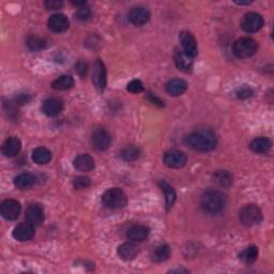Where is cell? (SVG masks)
<instances>
[{
	"label": "cell",
	"mask_w": 274,
	"mask_h": 274,
	"mask_svg": "<svg viewBox=\"0 0 274 274\" xmlns=\"http://www.w3.org/2000/svg\"><path fill=\"white\" fill-rule=\"evenodd\" d=\"M264 25L263 18L256 12L246 13L241 22V28L247 33H255L259 31Z\"/></svg>",
	"instance_id": "8992f818"
},
{
	"label": "cell",
	"mask_w": 274,
	"mask_h": 274,
	"mask_svg": "<svg viewBox=\"0 0 274 274\" xmlns=\"http://www.w3.org/2000/svg\"><path fill=\"white\" fill-rule=\"evenodd\" d=\"M163 162L169 168H181L187 164V155L177 149H171L165 152Z\"/></svg>",
	"instance_id": "ba28073f"
},
{
	"label": "cell",
	"mask_w": 274,
	"mask_h": 274,
	"mask_svg": "<svg viewBox=\"0 0 274 274\" xmlns=\"http://www.w3.org/2000/svg\"><path fill=\"white\" fill-rule=\"evenodd\" d=\"M22 149V143L21 140L15 137V136H11L8 139L5 140V143L3 145L2 151L4 153L5 156L7 157H13L16 154H19Z\"/></svg>",
	"instance_id": "ac0fdd59"
},
{
	"label": "cell",
	"mask_w": 274,
	"mask_h": 274,
	"mask_svg": "<svg viewBox=\"0 0 274 274\" xmlns=\"http://www.w3.org/2000/svg\"><path fill=\"white\" fill-rule=\"evenodd\" d=\"M73 166L78 171H91L95 168V160L91 155L82 153L75 157V160L73 162Z\"/></svg>",
	"instance_id": "ffe728a7"
},
{
	"label": "cell",
	"mask_w": 274,
	"mask_h": 274,
	"mask_svg": "<svg viewBox=\"0 0 274 274\" xmlns=\"http://www.w3.org/2000/svg\"><path fill=\"white\" fill-rule=\"evenodd\" d=\"M170 272H172V273H173V272H186V273H187L188 271H187V270H182V269H180V270L178 269V270H172V271H170Z\"/></svg>",
	"instance_id": "60d3db41"
},
{
	"label": "cell",
	"mask_w": 274,
	"mask_h": 274,
	"mask_svg": "<svg viewBox=\"0 0 274 274\" xmlns=\"http://www.w3.org/2000/svg\"><path fill=\"white\" fill-rule=\"evenodd\" d=\"M186 142L194 150L207 152L213 150L217 146V137L210 130H199L189 134L186 138Z\"/></svg>",
	"instance_id": "6da1fadb"
},
{
	"label": "cell",
	"mask_w": 274,
	"mask_h": 274,
	"mask_svg": "<svg viewBox=\"0 0 274 274\" xmlns=\"http://www.w3.org/2000/svg\"><path fill=\"white\" fill-rule=\"evenodd\" d=\"M235 4L240 5V6H242V5H250V4H251V2H245V3H242V2H235Z\"/></svg>",
	"instance_id": "ab89813d"
},
{
	"label": "cell",
	"mask_w": 274,
	"mask_h": 274,
	"mask_svg": "<svg viewBox=\"0 0 274 274\" xmlns=\"http://www.w3.org/2000/svg\"><path fill=\"white\" fill-rule=\"evenodd\" d=\"M140 155V151L139 149L135 146H127L126 148H123L121 152H120V156L122 157V160L127 161V162H134L136 161Z\"/></svg>",
	"instance_id": "4dcf8cb0"
},
{
	"label": "cell",
	"mask_w": 274,
	"mask_h": 274,
	"mask_svg": "<svg viewBox=\"0 0 274 274\" xmlns=\"http://www.w3.org/2000/svg\"><path fill=\"white\" fill-rule=\"evenodd\" d=\"M117 253L121 259L129 261V260H133V259L136 258L138 253H139V248L135 243L127 242V243L121 244L118 247Z\"/></svg>",
	"instance_id": "44dd1931"
},
{
	"label": "cell",
	"mask_w": 274,
	"mask_h": 274,
	"mask_svg": "<svg viewBox=\"0 0 274 274\" xmlns=\"http://www.w3.org/2000/svg\"><path fill=\"white\" fill-rule=\"evenodd\" d=\"M170 256V248L167 244L157 246L152 254V261L159 263L166 261Z\"/></svg>",
	"instance_id": "f1b7e54d"
},
{
	"label": "cell",
	"mask_w": 274,
	"mask_h": 274,
	"mask_svg": "<svg viewBox=\"0 0 274 274\" xmlns=\"http://www.w3.org/2000/svg\"><path fill=\"white\" fill-rule=\"evenodd\" d=\"M258 48V44L255 40L251 38H241L238 39L232 46V51L234 54L241 59H245V58H250L254 56Z\"/></svg>",
	"instance_id": "5b68a950"
},
{
	"label": "cell",
	"mask_w": 274,
	"mask_h": 274,
	"mask_svg": "<svg viewBox=\"0 0 274 274\" xmlns=\"http://www.w3.org/2000/svg\"><path fill=\"white\" fill-rule=\"evenodd\" d=\"M75 71H76V73L78 74L79 76L84 77L86 75V74H87V71H88L87 63L84 62V61L76 62V64H75Z\"/></svg>",
	"instance_id": "8d00e7d4"
},
{
	"label": "cell",
	"mask_w": 274,
	"mask_h": 274,
	"mask_svg": "<svg viewBox=\"0 0 274 274\" xmlns=\"http://www.w3.org/2000/svg\"><path fill=\"white\" fill-rule=\"evenodd\" d=\"M214 181L223 188H229L232 185V175L227 170H219L214 173Z\"/></svg>",
	"instance_id": "f546056e"
},
{
	"label": "cell",
	"mask_w": 274,
	"mask_h": 274,
	"mask_svg": "<svg viewBox=\"0 0 274 274\" xmlns=\"http://www.w3.org/2000/svg\"><path fill=\"white\" fill-rule=\"evenodd\" d=\"M253 96V90L250 88V87H241L238 91H237V97L239 99H242V100H245V99H248L251 98Z\"/></svg>",
	"instance_id": "d590c367"
},
{
	"label": "cell",
	"mask_w": 274,
	"mask_h": 274,
	"mask_svg": "<svg viewBox=\"0 0 274 274\" xmlns=\"http://www.w3.org/2000/svg\"><path fill=\"white\" fill-rule=\"evenodd\" d=\"M128 18L134 26H143L150 21L151 14L144 7H134L130 10Z\"/></svg>",
	"instance_id": "8fae6325"
},
{
	"label": "cell",
	"mask_w": 274,
	"mask_h": 274,
	"mask_svg": "<svg viewBox=\"0 0 274 274\" xmlns=\"http://www.w3.org/2000/svg\"><path fill=\"white\" fill-rule=\"evenodd\" d=\"M32 160L39 165L47 164L52 160V152L45 147L36 148L32 152Z\"/></svg>",
	"instance_id": "d4e9b609"
},
{
	"label": "cell",
	"mask_w": 274,
	"mask_h": 274,
	"mask_svg": "<svg viewBox=\"0 0 274 274\" xmlns=\"http://www.w3.org/2000/svg\"><path fill=\"white\" fill-rule=\"evenodd\" d=\"M27 46L31 51H41L46 46V41L38 36H29L27 39Z\"/></svg>",
	"instance_id": "1f68e13d"
},
{
	"label": "cell",
	"mask_w": 274,
	"mask_h": 274,
	"mask_svg": "<svg viewBox=\"0 0 274 274\" xmlns=\"http://www.w3.org/2000/svg\"><path fill=\"white\" fill-rule=\"evenodd\" d=\"M27 222L32 224L33 226H40L44 221V211L42 206L39 204L30 205L26 211Z\"/></svg>",
	"instance_id": "9a60e30c"
},
{
	"label": "cell",
	"mask_w": 274,
	"mask_h": 274,
	"mask_svg": "<svg viewBox=\"0 0 274 274\" xmlns=\"http://www.w3.org/2000/svg\"><path fill=\"white\" fill-rule=\"evenodd\" d=\"M35 226L28 223H22L20 225L16 226L13 230V238L18 241L25 242L29 241L33 237H35Z\"/></svg>",
	"instance_id": "5bb4252c"
},
{
	"label": "cell",
	"mask_w": 274,
	"mask_h": 274,
	"mask_svg": "<svg viewBox=\"0 0 274 274\" xmlns=\"http://www.w3.org/2000/svg\"><path fill=\"white\" fill-rule=\"evenodd\" d=\"M159 185H160L162 191L164 192V195H165L166 208H167V210H169L171 208V207L173 206V204H175V202H176V193H175V191H173V189L167 184V182H165V181H160Z\"/></svg>",
	"instance_id": "4316f807"
},
{
	"label": "cell",
	"mask_w": 274,
	"mask_h": 274,
	"mask_svg": "<svg viewBox=\"0 0 274 274\" xmlns=\"http://www.w3.org/2000/svg\"><path fill=\"white\" fill-rule=\"evenodd\" d=\"M227 199L220 191H208L201 198L202 208L210 214L221 213L226 207Z\"/></svg>",
	"instance_id": "7a4b0ae2"
},
{
	"label": "cell",
	"mask_w": 274,
	"mask_h": 274,
	"mask_svg": "<svg viewBox=\"0 0 274 274\" xmlns=\"http://www.w3.org/2000/svg\"><path fill=\"white\" fill-rule=\"evenodd\" d=\"M44 6L48 10H58L63 7V3L59 0H47L44 3Z\"/></svg>",
	"instance_id": "74e56055"
},
{
	"label": "cell",
	"mask_w": 274,
	"mask_h": 274,
	"mask_svg": "<svg viewBox=\"0 0 274 274\" xmlns=\"http://www.w3.org/2000/svg\"><path fill=\"white\" fill-rule=\"evenodd\" d=\"M103 205L109 209H121L128 204L127 194L119 188H112L102 196Z\"/></svg>",
	"instance_id": "3957f363"
},
{
	"label": "cell",
	"mask_w": 274,
	"mask_h": 274,
	"mask_svg": "<svg viewBox=\"0 0 274 274\" xmlns=\"http://www.w3.org/2000/svg\"><path fill=\"white\" fill-rule=\"evenodd\" d=\"M239 220L244 226L252 227L262 221V212L258 206L246 205L239 211Z\"/></svg>",
	"instance_id": "277c9868"
},
{
	"label": "cell",
	"mask_w": 274,
	"mask_h": 274,
	"mask_svg": "<svg viewBox=\"0 0 274 274\" xmlns=\"http://www.w3.org/2000/svg\"><path fill=\"white\" fill-rule=\"evenodd\" d=\"M94 84L95 87L99 93H103L106 88L107 84V79H106V69L105 65L102 62L101 59H98L95 63V68H94Z\"/></svg>",
	"instance_id": "7c38bea8"
},
{
	"label": "cell",
	"mask_w": 274,
	"mask_h": 274,
	"mask_svg": "<svg viewBox=\"0 0 274 274\" xmlns=\"http://www.w3.org/2000/svg\"><path fill=\"white\" fill-rule=\"evenodd\" d=\"M73 186L77 190H84L91 186V180L89 177L86 176H79L76 177L73 181Z\"/></svg>",
	"instance_id": "836d02e7"
},
{
	"label": "cell",
	"mask_w": 274,
	"mask_h": 274,
	"mask_svg": "<svg viewBox=\"0 0 274 274\" xmlns=\"http://www.w3.org/2000/svg\"><path fill=\"white\" fill-rule=\"evenodd\" d=\"M63 110V102L59 98H49L43 102L42 112L48 117H55Z\"/></svg>",
	"instance_id": "2e32d148"
},
{
	"label": "cell",
	"mask_w": 274,
	"mask_h": 274,
	"mask_svg": "<svg viewBox=\"0 0 274 274\" xmlns=\"http://www.w3.org/2000/svg\"><path fill=\"white\" fill-rule=\"evenodd\" d=\"M250 148H251L252 151H254L256 153L265 154L271 150L272 143H271V140L267 137H257L252 140L251 144H250Z\"/></svg>",
	"instance_id": "603a6c76"
},
{
	"label": "cell",
	"mask_w": 274,
	"mask_h": 274,
	"mask_svg": "<svg viewBox=\"0 0 274 274\" xmlns=\"http://www.w3.org/2000/svg\"><path fill=\"white\" fill-rule=\"evenodd\" d=\"M258 254H259L258 247L255 246V245H251V246H247L246 248H244V250L239 254V258L241 259L244 263L251 264V263L255 262L256 259L258 258Z\"/></svg>",
	"instance_id": "484cf974"
},
{
	"label": "cell",
	"mask_w": 274,
	"mask_h": 274,
	"mask_svg": "<svg viewBox=\"0 0 274 274\" xmlns=\"http://www.w3.org/2000/svg\"><path fill=\"white\" fill-rule=\"evenodd\" d=\"M127 89L131 94H140L144 91V84L139 79H133L128 84Z\"/></svg>",
	"instance_id": "e575fe53"
},
{
	"label": "cell",
	"mask_w": 274,
	"mask_h": 274,
	"mask_svg": "<svg viewBox=\"0 0 274 274\" xmlns=\"http://www.w3.org/2000/svg\"><path fill=\"white\" fill-rule=\"evenodd\" d=\"M21 204L15 201V199H7L2 204V212L3 218L7 221H15L21 214Z\"/></svg>",
	"instance_id": "9c48e42d"
},
{
	"label": "cell",
	"mask_w": 274,
	"mask_h": 274,
	"mask_svg": "<svg viewBox=\"0 0 274 274\" xmlns=\"http://www.w3.org/2000/svg\"><path fill=\"white\" fill-rule=\"evenodd\" d=\"M150 234V229L145 225H133L129 228L127 236L133 242H143Z\"/></svg>",
	"instance_id": "d6986e66"
},
{
	"label": "cell",
	"mask_w": 274,
	"mask_h": 274,
	"mask_svg": "<svg viewBox=\"0 0 274 274\" xmlns=\"http://www.w3.org/2000/svg\"><path fill=\"white\" fill-rule=\"evenodd\" d=\"M180 43L182 46V52L186 55L191 57L193 59L197 56L198 49H197V41L192 32L190 31H182L180 32Z\"/></svg>",
	"instance_id": "52a82bcc"
},
{
	"label": "cell",
	"mask_w": 274,
	"mask_h": 274,
	"mask_svg": "<svg viewBox=\"0 0 274 274\" xmlns=\"http://www.w3.org/2000/svg\"><path fill=\"white\" fill-rule=\"evenodd\" d=\"M165 89H166V93H167L169 96L178 97L186 93L188 89V84L184 79L173 78V79H170L167 84H166Z\"/></svg>",
	"instance_id": "7402d4cb"
},
{
	"label": "cell",
	"mask_w": 274,
	"mask_h": 274,
	"mask_svg": "<svg viewBox=\"0 0 274 274\" xmlns=\"http://www.w3.org/2000/svg\"><path fill=\"white\" fill-rule=\"evenodd\" d=\"M149 99H150V102L157 105V106H164L163 102L161 101V100L159 98H156L154 95H150L149 96Z\"/></svg>",
	"instance_id": "f35d334b"
},
{
	"label": "cell",
	"mask_w": 274,
	"mask_h": 274,
	"mask_svg": "<svg viewBox=\"0 0 274 274\" xmlns=\"http://www.w3.org/2000/svg\"><path fill=\"white\" fill-rule=\"evenodd\" d=\"M93 146L99 151H105L111 146L112 137L110 133L104 129H98L94 132L93 137H91Z\"/></svg>",
	"instance_id": "30bf717a"
},
{
	"label": "cell",
	"mask_w": 274,
	"mask_h": 274,
	"mask_svg": "<svg viewBox=\"0 0 274 274\" xmlns=\"http://www.w3.org/2000/svg\"><path fill=\"white\" fill-rule=\"evenodd\" d=\"M173 60H175L176 66L178 70L185 72V73H190L193 70V60L192 58L186 55L184 52L180 51L179 48L175 49V53H173Z\"/></svg>",
	"instance_id": "e0dca14e"
},
{
	"label": "cell",
	"mask_w": 274,
	"mask_h": 274,
	"mask_svg": "<svg viewBox=\"0 0 274 274\" xmlns=\"http://www.w3.org/2000/svg\"><path fill=\"white\" fill-rule=\"evenodd\" d=\"M74 86V79L71 75H61L55 79L52 84V87L56 90L63 91L71 89Z\"/></svg>",
	"instance_id": "83f0119b"
},
{
	"label": "cell",
	"mask_w": 274,
	"mask_h": 274,
	"mask_svg": "<svg viewBox=\"0 0 274 274\" xmlns=\"http://www.w3.org/2000/svg\"><path fill=\"white\" fill-rule=\"evenodd\" d=\"M36 184V177L29 172H23L16 176L14 179V185L19 190H28Z\"/></svg>",
	"instance_id": "cb8c5ba5"
},
{
	"label": "cell",
	"mask_w": 274,
	"mask_h": 274,
	"mask_svg": "<svg viewBox=\"0 0 274 274\" xmlns=\"http://www.w3.org/2000/svg\"><path fill=\"white\" fill-rule=\"evenodd\" d=\"M47 26L49 30H52L53 32L60 33L69 29L70 22H69V19L66 18L64 14L56 13L48 19Z\"/></svg>",
	"instance_id": "4fadbf2b"
},
{
	"label": "cell",
	"mask_w": 274,
	"mask_h": 274,
	"mask_svg": "<svg viewBox=\"0 0 274 274\" xmlns=\"http://www.w3.org/2000/svg\"><path fill=\"white\" fill-rule=\"evenodd\" d=\"M74 16H75L76 20L81 21V22L88 21L91 18V10H90V8L86 7V6L79 7L78 9H77V11L75 12V14H74Z\"/></svg>",
	"instance_id": "d6a6232c"
}]
</instances>
